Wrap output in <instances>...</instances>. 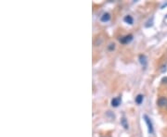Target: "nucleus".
Here are the masks:
<instances>
[{
    "label": "nucleus",
    "instance_id": "f257e3e1",
    "mask_svg": "<svg viewBox=\"0 0 167 137\" xmlns=\"http://www.w3.org/2000/svg\"><path fill=\"white\" fill-rule=\"evenodd\" d=\"M133 40V35L132 34H127V35L124 36V37L120 38V42L122 44H128Z\"/></svg>",
    "mask_w": 167,
    "mask_h": 137
},
{
    "label": "nucleus",
    "instance_id": "f03ea898",
    "mask_svg": "<svg viewBox=\"0 0 167 137\" xmlns=\"http://www.w3.org/2000/svg\"><path fill=\"white\" fill-rule=\"evenodd\" d=\"M144 119H145V121H146V123H147L148 125V128H149V132L150 133H153V127H152V123L151 121H150V119H149V118L148 117L147 115L144 116Z\"/></svg>",
    "mask_w": 167,
    "mask_h": 137
},
{
    "label": "nucleus",
    "instance_id": "7ed1b4c3",
    "mask_svg": "<svg viewBox=\"0 0 167 137\" xmlns=\"http://www.w3.org/2000/svg\"><path fill=\"white\" fill-rule=\"evenodd\" d=\"M120 103H121V98L120 97L112 98V99H111V106H114V108H117V106L120 105Z\"/></svg>",
    "mask_w": 167,
    "mask_h": 137
},
{
    "label": "nucleus",
    "instance_id": "20e7f679",
    "mask_svg": "<svg viewBox=\"0 0 167 137\" xmlns=\"http://www.w3.org/2000/svg\"><path fill=\"white\" fill-rule=\"evenodd\" d=\"M157 104L160 106H167V98L166 97H161L157 101Z\"/></svg>",
    "mask_w": 167,
    "mask_h": 137
},
{
    "label": "nucleus",
    "instance_id": "39448f33",
    "mask_svg": "<svg viewBox=\"0 0 167 137\" xmlns=\"http://www.w3.org/2000/svg\"><path fill=\"white\" fill-rule=\"evenodd\" d=\"M111 20V15L109 13H104L102 16H101V18H100V20L103 22H106V21H109Z\"/></svg>",
    "mask_w": 167,
    "mask_h": 137
},
{
    "label": "nucleus",
    "instance_id": "423d86ee",
    "mask_svg": "<svg viewBox=\"0 0 167 137\" xmlns=\"http://www.w3.org/2000/svg\"><path fill=\"white\" fill-rule=\"evenodd\" d=\"M143 99H144V96H143V95H137L136 97V103L137 105H140L141 103L143 102Z\"/></svg>",
    "mask_w": 167,
    "mask_h": 137
},
{
    "label": "nucleus",
    "instance_id": "0eeeda50",
    "mask_svg": "<svg viewBox=\"0 0 167 137\" xmlns=\"http://www.w3.org/2000/svg\"><path fill=\"white\" fill-rule=\"evenodd\" d=\"M125 21L126 22V23H129V24H133V22H134V20H133V18H132L131 16H125Z\"/></svg>",
    "mask_w": 167,
    "mask_h": 137
},
{
    "label": "nucleus",
    "instance_id": "6e6552de",
    "mask_svg": "<svg viewBox=\"0 0 167 137\" xmlns=\"http://www.w3.org/2000/svg\"><path fill=\"white\" fill-rule=\"evenodd\" d=\"M139 60H140V63L143 66H146L147 64V60H146V57L144 55H140L139 56Z\"/></svg>",
    "mask_w": 167,
    "mask_h": 137
},
{
    "label": "nucleus",
    "instance_id": "1a4fd4ad",
    "mask_svg": "<svg viewBox=\"0 0 167 137\" xmlns=\"http://www.w3.org/2000/svg\"><path fill=\"white\" fill-rule=\"evenodd\" d=\"M121 123L124 125V127H125V129H127L128 128V125L126 124V120H125V119H122V120H121Z\"/></svg>",
    "mask_w": 167,
    "mask_h": 137
},
{
    "label": "nucleus",
    "instance_id": "9d476101",
    "mask_svg": "<svg viewBox=\"0 0 167 137\" xmlns=\"http://www.w3.org/2000/svg\"><path fill=\"white\" fill-rule=\"evenodd\" d=\"M114 45H115L114 44H110V47H109V49H110V50H112V49H114V47H115Z\"/></svg>",
    "mask_w": 167,
    "mask_h": 137
},
{
    "label": "nucleus",
    "instance_id": "9b49d317",
    "mask_svg": "<svg viewBox=\"0 0 167 137\" xmlns=\"http://www.w3.org/2000/svg\"><path fill=\"white\" fill-rule=\"evenodd\" d=\"M167 82V77L163 78V82Z\"/></svg>",
    "mask_w": 167,
    "mask_h": 137
},
{
    "label": "nucleus",
    "instance_id": "f8f14e48",
    "mask_svg": "<svg viewBox=\"0 0 167 137\" xmlns=\"http://www.w3.org/2000/svg\"><path fill=\"white\" fill-rule=\"evenodd\" d=\"M166 108H167V106H166Z\"/></svg>",
    "mask_w": 167,
    "mask_h": 137
}]
</instances>
